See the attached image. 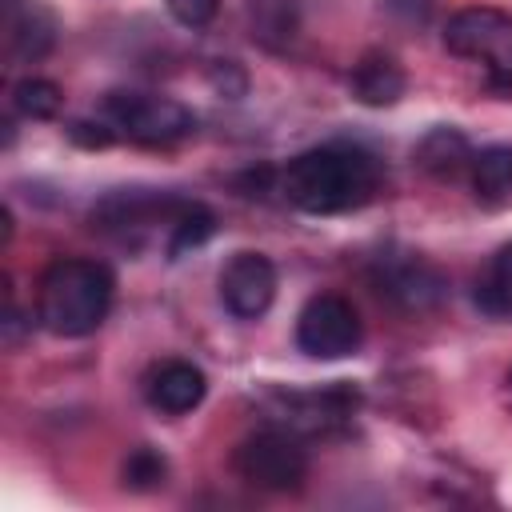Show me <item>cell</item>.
Wrapping results in <instances>:
<instances>
[{
	"instance_id": "6da1fadb",
	"label": "cell",
	"mask_w": 512,
	"mask_h": 512,
	"mask_svg": "<svg viewBox=\"0 0 512 512\" xmlns=\"http://www.w3.org/2000/svg\"><path fill=\"white\" fill-rule=\"evenodd\" d=\"M380 188L376 160L356 144H324L292 156L280 172V196L308 216L364 208Z\"/></svg>"
},
{
	"instance_id": "7a4b0ae2",
	"label": "cell",
	"mask_w": 512,
	"mask_h": 512,
	"mask_svg": "<svg viewBox=\"0 0 512 512\" xmlns=\"http://www.w3.org/2000/svg\"><path fill=\"white\" fill-rule=\"evenodd\" d=\"M112 296L116 280L108 264L88 256H60L44 268L36 284V320L52 336L80 340L104 324Z\"/></svg>"
},
{
	"instance_id": "3957f363",
	"label": "cell",
	"mask_w": 512,
	"mask_h": 512,
	"mask_svg": "<svg viewBox=\"0 0 512 512\" xmlns=\"http://www.w3.org/2000/svg\"><path fill=\"white\" fill-rule=\"evenodd\" d=\"M444 48L484 68L496 88H512V16L492 4H468L448 16Z\"/></svg>"
},
{
	"instance_id": "277c9868",
	"label": "cell",
	"mask_w": 512,
	"mask_h": 512,
	"mask_svg": "<svg viewBox=\"0 0 512 512\" xmlns=\"http://www.w3.org/2000/svg\"><path fill=\"white\" fill-rule=\"evenodd\" d=\"M232 468L244 484L260 488V492H296L308 476V452L300 448V440L292 432L264 428L236 444Z\"/></svg>"
},
{
	"instance_id": "5b68a950",
	"label": "cell",
	"mask_w": 512,
	"mask_h": 512,
	"mask_svg": "<svg viewBox=\"0 0 512 512\" xmlns=\"http://www.w3.org/2000/svg\"><path fill=\"white\" fill-rule=\"evenodd\" d=\"M360 340H364L360 312L336 292L312 296L296 316V348L312 360H344L360 348Z\"/></svg>"
},
{
	"instance_id": "8992f818",
	"label": "cell",
	"mask_w": 512,
	"mask_h": 512,
	"mask_svg": "<svg viewBox=\"0 0 512 512\" xmlns=\"http://www.w3.org/2000/svg\"><path fill=\"white\" fill-rule=\"evenodd\" d=\"M108 120L136 144H176L196 128V116L168 96H148V92H108L104 100Z\"/></svg>"
},
{
	"instance_id": "52a82bcc",
	"label": "cell",
	"mask_w": 512,
	"mask_h": 512,
	"mask_svg": "<svg viewBox=\"0 0 512 512\" xmlns=\"http://www.w3.org/2000/svg\"><path fill=\"white\" fill-rule=\"evenodd\" d=\"M356 404L360 396L348 384H336L324 392H276L268 396V416L276 428L292 436H328L356 416Z\"/></svg>"
},
{
	"instance_id": "ba28073f",
	"label": "cell",
	"mask_w": 512,
	"mask_h": 512,
	"mask_svg": "<svg viewBox=\"0 0 512 512\" xmlns=\"http://www.w3.org/2000/svg\"><path fill=\"white\" fill-rule=\"evenodd\" d=\"M220 300L240 320H260L276 300V268L264 252H236L220 268Z\"/></svg>"
},
{
	"instance_id": "9c48e42d",
	"label": "cell",
	"mask_w": 512,
	"mask_h": 512,
	"mask_svg": "<svg viewBox=\"0 0 512 512\" xmlns=\"http://www.w3.org/2000/svg\"><path fill=\"white\" fill-rule=\"evenodd\" d=\"M184 208V200H168V196H152V192H112L108 200H100V208H92V228L116 236V240H132L136 232H152V224H168L176 220V212Z\"/></svg>"
},
{
	"instance_id": "30bf717a",
	"label": "cell",
	"mask_w": 512,
	"mask_h": 512,
	"mask_svg": "<svg viewBox=\"0 0 512 512\" xmlns=\"http://www.w3.org/2000/svg\"><path fill=\"white\" fill-rule=\"evenodd\" d=\"M376 288L404 312H428L444 296V276L420 256H384L376 264Z\"/></svg>"
},
{
	"instance_id": "8fae6325",
	"label": "cell",
	"mask_w": 512,
	"mask_h": 512,
	"mask_svg": "<svg viewBox=\"0 0 512 512\" xmlns=\"http://www.w3.org/2000/svg\"><path fill=\"white\" fill-rule=\"evenodd\" d=\"M148 404L156 408V412H164V416H184V412H192V408H200V400H204V392H208V380H204V372L196 368V364H188V360H168V364H160L152 376H148Z\"/></svg>"
},
{
	"instance_id": "7c38bea8",
	"label": "cell",
	"mask_w": 512,
	"mask_h": 512,
	"mask_svg": "<svg viewBox=\"0 0 512 512\" xmlns=\"http://www.w3.org/2000/svg\"><path fill=\"white\" fill-rule=\"evenodd\" d=\"M408 88L404 68L388 52H368L348 72V92L368 108H392Z\"/></svg>"
},
{
	"instance_id": "4fadbf2b",
	"label": "cell",
	"mask_w": 512,
	"mask_h": 512,
	"mask_svg": "<svg viewBox=\"0 0 512 512\" xmlns=\"http://www.w3.org/2000/svg\"><path fill=\"white\" fill-rule=\"evenodd\" d=\"M56 44V20L36 0H8V52L16 60H40Z\"/></svg>"
},
{
	"instance_id": "5bb4252c",
	"label": "cell",
	"mask_w": 512,
	"mask_h": 512,
	"mask_svg": "<svg viewBox=\"0 0 512 512\" xmlns=\"http://www.w3.org/2000/svg\"><path fill=\"white\" fill-rule=\"evenodd\" d=\"M472 156L476 152H472L468 136L452 124H440V128L424 132V140L416 144V164L436 180H456L464 168H472Z\"/></svg>"
},
{
	"instance_id": "9a60e30c",
	"label": "cell",
	"mask_w": 512,
	"mask_h": 512,
	"mask_svg": "<svg viewBox=\"0 0 512 512\" xmlns=\"http://www.w3.org/2000/svg\"><path fill=\"white\" fill-rule=\"evenodd\" d=\"M472 192L488 208L512 200V148L508 144H492L472 156Z\"/></svg>"
},
{
	"instance_id": "2e32d148",
	"label": "cell",
	"mask_w": 512,
	"mask_h": 512,
	"mask_svg": "<svg viewBox=\"0 0 512 512\" xmlns=\"http://www.w3.org/2000/svg\"><path fill=\"white\" fill-rule=\"evenodd\" d=\"M248 28L264 48H284L300 28L296 0H248Z\"/></svg>"
},
{
	"instance_id": "e0dca14e",
	"label": "cell",
	"mask_w": 512,
	"mask_h": 512,
	"mask_svg": "<svg viewBox=\"0 0 512 512\" xmlns=\"http://www.w3.org/2000/svg\"><path fill=\"white\" fill-rule=\"evenodd\" d=\"M476 304L488 316H512V244H504L476 280Z\"/></svg>"
},
{
	"instance_id": "ac0fdd59",
	"label": "cell",
	"mask_w": 512,
	"mask_h": 512,
	"mask_svg": "<svg viewBox=\"0 0 512 512\" xmlns=\"http://www.w3.org/2000/svg\"><path fill=\"white\" fill-rule=\"evenodd\" d=\"M12 108L24 120H52L64 108V92L44 76H24L12 84Z\"/></svg>"
},
{
	"instance_id": "d6986e66",
	"label": "cell",
	"mask_w": 512,
	"mask_h": 512,
	"mask_svg": "<svg viewBox=\"0 0 512 512\" xmlns=\"http://www.w3.org/2000/svg\"><path fill=\"white\" fill-rule=\"evenodd\" d=\"M216 232V216L204 204H184L168 228V256H184L188 248H200L208 236Z\"/></svg>"
},
{
	"instance_id": "ffe728a7",
	"label": "cell",
	"mask_w": 512,
	"mask_h": 512,
	"mask_svg": "<svg viewBox=\"0 0 512 512\" xmlns=\"http://www.w3.org/2000/svg\"><path fill=\"white\" fill-rule=\"evenodd\" d=\"M164 480H168V460L148 444L132 448L120 464V484L128 492H156V488H164Z\"/></svg>"
},
{
	"instance_id": "44dd1931",
	"label": "cell",
	"mask_w": 512,
	"mask_h": 512,
	"mask_svg": "<svg viewBox=\"0 0 512 512\" xmlns=\"http://www.w3.org/2000/svg\"><path fill=\"white\" fill-rule=\"evenodd\" d=\"M164 8H168V16H172L176 24H184V28H204V24L216 16L220 0H164Z\"/></svg>"
},
{
	"instance_id": "7402d4cb",
	"label": "cell",
	"mask_w": 512,
	"mask_h": 512,
	"mask_svg": "<svg viewBox=\"0 0 512 512\" xmlns=\"http://www.w3.org/2000/svg\"><path fill=\"white\" fill-rule=\"evenodd\" d=\"M208 80H212V88H216L220 96H228V100L244 96V88H248V80H244V72H240L236 60H216V64L208 68Z\"/></svg>"
},
{
	"instance_id": "603a6c76",
	"label": "cell",
	"mask_w": 512,
	"mask_h": 512,
	"mask_svg": "<svg viewBox=\"0 0 512 512\" xmlns=\"http://www.w3.org/2000/svg\"><path fill=\"white\" fill-rule=\"evenodd\" d=\"M432 4L436 0H384V8L400 20V24H428V16H432Z\"/></svg>"
},
{
	"instance_id": "cb8c5ba5",
	"label": "cell",
	"mask_w": 512,
	"mask_h": 512,
	"mask_svg": "<svg viewBox=\"0 0 512 512\" xmlns=\"http://www.w3.org/2000/svg\"><path fill=\"white\" fill-rule=\"evenodd\" d=\"M68 136H72L76 144H84V148H104V144H112V128L88 124V120H76V124L68 128Z\"/></svg>"
},
{
	"instance_id": "d4e9b609",
	"label": "cell",
	"mask_w": 512,
	"mask_h": 512,
	"mask_svg": "<svg viewBox=\"0 0 512 512\" xmlns=\"http://www.w3.org/2000/svg\"><path fill=\"white\" fill-rule=\"evenodd\" d=\"M500 404L512 412V368L504 372V384H500Z\"/></svg>"
}]
</instances>
